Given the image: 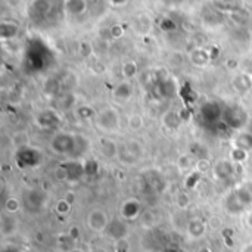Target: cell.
Returning a JSON list of instances; mask_svg holds the SVG:
<instances>
[{"instance_id":"cell-1","label":"cell","mask_w":252,"mask_h":252,"mask_svg":"<svg viewBox=\"0 0 252 252\" xmlns=\"http://www.w3.org/2000/svg\"><path fill=\"white\" fill-rule=\"evenodd\" d=\"M18 210V202L13 201H7V211H16Z\"/></svg>"},{"instance_id":"cell-2","label":"cell","mask_w":252,"mask_h":252,"mask_svg":"<svg viewBox=\"0 0 252 252\" xmlns=\"http://www.w3.org/2000/svg\"><path fill=\"white\" fill-rule=\"evenodd\" d=\"M242 252H252V244L251 245H248V247H245V248H244V251Z\"/></svg>"}]
</instances>
